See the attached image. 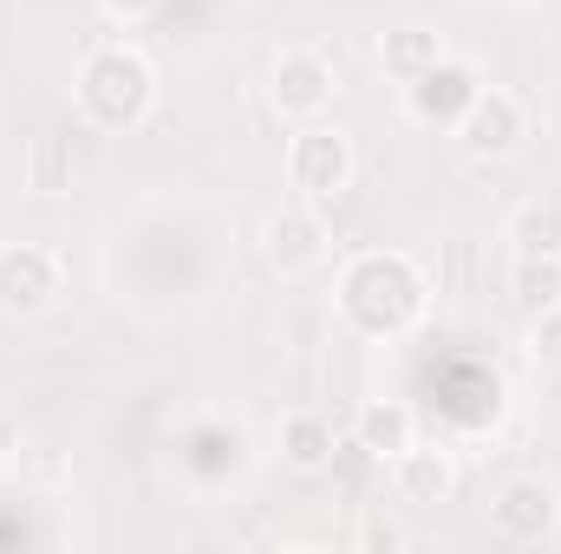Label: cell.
Wrapping results in <instances>:
<instances>
[{
    "mask_svg": "<svg viewBox=\"0 0 561 554\" xmlns=\"http://www.w3.org/2000/svg\"><path fill=\"white\" fill-rule=\"evenodd\" d=\"M424 300H431V287L412 268V255H399V249H373L340 275V320L366 339L412 333L424 320Z\"/></svg>",
    "mask_w": 561,
    "mask_h": 554,
    "instance_id": "obj_1",
    "label": "cell"
},
{
    "mask_svg": "<svg viewBox=\"0 0 561 554\" xmlns=\"http://www.w3.org/2000/svg\"><path fill=\"white\" fill-rule=\"evenodd\" d=\"M72 99L92 131H138L157 105V72L138 46H99V53H85Z\"/></svg>",
    "mask_w": 561,
    "mask_h": 554,
    "instance_id": "obj_2",
    "label": "cell"
},
{
    "mask_svg": "<svg viewBox=\"0 0 561 554\" xmlns=\"http://www.w3.org/2000/svg\"><path fill=\"white\" fill-rule=\"evenodd\" d=\"M490 529H496V542H510V549H542V542L561 529L556 476H542V470L510 476V483L490 496Z\"/></svg>",
    "mask_w": 561,
    "mask_h": 554,
    "instance_id": "obj_3",
    "label": "cell"
},
{
    "mask_svg": "<svg viewBox=\"0 0 561 554\" xmlns=\"http://www.w3.org/2000/svg\"><path fill=\"white\" fill-rule=\"evenodd\" d=\"M353 138L333 131V125H300L287 143V183L300 189V203H333L340 189H353Z\"/></svg>",
    "mask_w": 561,
    "mask_h": 554,
    "instance_id": "obj_4",
    "label": "cell"
},
{
    "mask_svg": "<svg viewBox=\"0 0 561 554\" xmlns=\"http://www.w3.org/2000/svg\"><path fill=\"white\" fill-rule=\"evenodd\" d=\"M268 99H275L280 118L313 125L320 112H333V99H340V72H333L327 53H313V46H287V53L275 59V72H268Z\"/></svg>",
    "mask_w": 561,
    "mask_h": 554,
    "instance_id": "obj_5",
    "label": "cell"
},
{
    "mask_svg": "<svg viewBox=\"0 0 561 554\" xmlns=\"http://www.w3.org/2000/svg\"><path fill=\"white\" fill-rule=\"evenodd\" d=\"M59 300V255L46 242H7L0 249V313L33 320Z\"/></svg>",
    "mask_w": 561,
    "mask_h": 554,
    "instance_id": "obj_6",
    "label": "cell"
},
{
    "mask_svg": "<svg viewBox=\"0 0 561 554\" xmlns=\"http://www.w3.org/2000/svg\"><path fill=\"white\" fill-rule=\"evenodd\" d=\"M262 255L275 262L280 275H313V268L333 255V235H327L320 209H313V203H287V209H275V216L262 222Z\"/></svg>",
    "mask_w": 561,
    "mask_h": 554,
    "instance_id": "obj_7",
    "label": "cell"
},
{
    "mask_svg": "<svg viewBox=\"0 0 561 554\" xmlns=\"http://www.w3.org/2000/svg\"><path fill=\"white\" fill-rule=\"evenodd\" d=\"M457 138H463L470 157H510L516 143L529 138V112H523L516 92H503V85H477L470 112L457 118Z\"/></svg>",
    "mask_w": 561,
    "mask_h": 554,
    "instance_id": "obj_8",
    "label": "cell"
},
{
    "mask_svg": "<svg viewBox=\"0 0 561 554\" xmlns=\"http://www.w3.org/2000/svg\"><path fill=\"white\" fill-rule=\"evenodd\" d=\"M477 66H463V59H437L431 72H419L412 85H405V112H412V125H450L457 131V118L470 112V99H477Z\"/></svg>",
    "mask_w": 561,
    "mask_h": 554,
    "instance_id": "obj_9",
    "label": "cell"
},
{
    "mask_svg": "<svg viewBox=\"0 0 561 554\" xmlns=\"http://www.w3.org/2000/svg\"><path fill=\"white\" fill-rule=\"evenodd\" d=\"M386 470H392V496H399L405 509H437V503H450V489H457V463H450V450L405 443Z\"/></svg>",
    "mask_w": 561,
    "mask_h": 554,
    "instance_id": "obj_10",
    "label": "cell"
},
{
    "mask_svg": "<svg viewBox=\"0 0 561 554\" xmlns=\"http://www.w3.org/2000/svg\"><path fill=\"white\" fill-rule=\"evenodd\" d=\"M353 443H359L366 457L392 463L405 443H419V412L399 405V399H373V405H359V417H353Z\"/></svg>",
    "mask_w": 561,
    "mask_h": 554,
    "instance_id": "obj_11",
    "label": "cell"
},
{
    "mask_svg": "<svg viewBox=\"0 0 561 554\" xmlns=\"http://www.w3.org/2000/svg\"><path fill=\"white\" fill-rule=\"evenodd\" d=\"M340 450V430L327 412H287L280 417V463L300 470V476H320Z\"/></svg>",
    "mask_w": 561,
    "mask_h": 554,
    "instance_id": "obj_12",
    "label": "cell"
},
{
    "mask_svg": "<svg viewBox=\"0 0 561 554\" xmlns=\"http://www.w3.org/2000/svg\"><path fill=\"white\" fill-rule=\"evenodd\" d=\"M444 59V39L431 33V26H392L386 39H379V66H386V79H399V85H412L419 72H431Z\"/></svg>",
    "mask_w": 561,
    "mask_h": 554,
    "instance_id": "obj_13",
    "label": "cell"
},
{
    "mask_svg": "<svg viewBox=\"0 0 561 554\" xmlns=\"http://www.w3.org/2000/svg\"><path fill=\"white\" fill-rule=\"evenodd\" d=\"M510 293H516V307H523L529 320L549 313V307H561V255H516Z\"/></svg>",
    "mask_w": 561,
    "mask_h": 554,
    "instance_id": "obj_14",
    "label": "cell"
},
{
    "mask_svg": "<svg viewBox=\"0 0 561 554\" xmlns=\"http://www.w3.org/2000/svg\"><path fill=\"white\" fill-rule=\"evenodd\" d=\"M516 255H561V203H523L503 229Z\"/></svg>",
    "mask_w": 561,
    "mask_h": 554,
    "instance_id": "obj_15",
    "label": "cell"
},
{
    "mask_svg": "<svg viewBox=\"0 0 561 554\" xmlns=\"http://www.w3.org/2000/svg\"><path fill=\"white\" fill-rule=\"evenodd\" d=\"M529 359H536L542 372H561V307H549V313L529 320Z\"/></svg>",
    "mask_w": 561,
    "mask_h": 554,
    "instance_id": "obj_16",
    "label": "cell"
},
{
    "mask_svg": "<svg viewBox=\"0 0 561 554\" xmlns=\"http://www.w3.org/2000/svg\"><path fill=\"white\" fill-rule=\"evenodd\" d=\"M353 542H359V549H373V554H399V549H412V535H405L399 522H386V516H359Z\"/></svg>",
    "mask_w": 561,
    "mask_h": 554,
    "instance_id": "obj_17",
    "label": "cell"
},
{
    "mask_svg": "<svg viewBox=\"0 0 561 554\" xmlns=\"http://www.w3.org/2000/svg\"><path fill=\"white\" fill-rule=\"evenodd\" d=\"M99 7H105V13H112L118 26H138V20H150V13H157L163 0H99Z\"/></svg>",
    "mask_w": 561,
    "mask_h": 554,
    "instance_id": "obj_18",
    "label": "cell"
}]
</instances>
